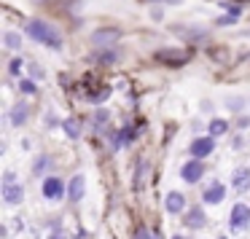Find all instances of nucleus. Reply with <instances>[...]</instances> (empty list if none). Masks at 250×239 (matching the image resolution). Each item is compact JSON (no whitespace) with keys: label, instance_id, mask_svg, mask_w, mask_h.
<instances>
[{"label":"nucleus","instance_id":"7c9ffc66","mask_svg":"<svg viewBox=\"0 0 250 239\" xmlns=\"http://www.w3.org/2000/svg\"><path fill=\"white\" fill-rule=\"evenodd\" d=\"M49 239H67V237H65V234H62V231H54V234H51Z\"/></svg>","mask_w":250,"mask_h":239},{"label":"nucleus","instance_id":"1a4fd4ad","mask_svg":"<svg viewBox=\"0 0 250 239\" xmlns=\"http://www.w3.org/2000/svg\"><path fill=\"white\" fill-rule=\"evenodd\" d=\"M164 207H167L169 215H180V212L186 210V196L180 194V191H169L167 199H164Z\"/></svg>","mask_w":250,"mask_h":239},{"label":"nucleus","instance_id":"6ab92c4d","mask_svg":"<svg viewBox=\"0 0 250 239\" xmlns=\"http://www.w3.org/2000/svg\"><path fill=\"white\" fill-rule=\"evenodd\" d=\"M49 167H51V159L49 156H38V159H35V164H33V172L41 175V172H46Z\"/></svg>","mask_w":250,"mask_h":239},{"label":"nucleus","instance_id":"c756f323","mask_svg":"<svg viewBox=\"0 0 250 239\" xmlns=\"http://www.w3.org/2000/svg\"><path fill=\"white\" fill-rule=\"evenodd\" d=\"M234 22H237L234 17H221V19H218V24H234Z\"/></svg>","mask_w":250,"mask_h":239},{"label":"nucleus","instance_id":"f8f14e48","mask_svg":"<svg viewBox=\"0 0 250 239\" xmlns=\"http://www.w3.org/2000/svg\"><path fill=\"white\" fill-rule=\"evenodd\" d=\"M186 226L188 228H205V223H207V218H205V210L202 207H191L188 212H186Z\"/></svg>","mask_w":250,"mask_h":239},{"label":"nucleus","instance_id":"4468645a","mask_svg":"<svg viewBox=\"0 0 250 239\" xmlns=\"http://www.w3.org/2000/svg\"><path fill=\"white\" fill-rule=\"evenodd\" d=\"M92 60L94 62H103V65H113V62L121 60V54L116 49H100L97 54H92Z\"/></svg>","mask_w":250,"mask_h":239},{"label":"nucleus","instance_id":"6e6552de","mask_svg":"<svg viewBox=\"0 0 250 239\" xmlns=\"http://www.w3.org/2000/svg\"><path fill=\"white\" fill-rule=\"evenodd\" d=\"M3 201H6L8 207H17L24 201V185L22 183H8L3 185Z\"/></svg>","mask_w":250,"mask_h":239},{"label":"nucleus","instance_id":"dca6fc26","mask_svg":"<svg viewBox=\"0 0 250 239\" xmlns=\"http://www.w3.org/2000/svg\"><path fill=\"white\" fill-rule=\"evenodd\" d=\"M62 129H65V135L70 137V140H78V137H81V121L78 119H65L62 121Z\"/></svg>","mask_w":250,"mask_h":239},{"label":"nucleus","instance_id":"473e14b6","mask_svg":"<svg viewBox=\"0 0 250 239\" xmlns=\"http://www.w3.org/2000/svg\"><path fill=\"white\" fill-rule=\"evenodd\" d=\"M172 239H186V237H172Z\"/></svg>","mask_w":250,"mask_h":239},{"label":"nucleus","instance_id":"20e7f679","mask_svg":"<svg viewBox=\"0 0 250 239\" xmlns=\"http://www.w3.org/2000/svg\"><path fill=\"white\" fill-rule=\"evenodd\" d=\"M188 151H191V159H207L210 156L212 151H215V137H194V140H191V145H188Z\"/></svg>","mask_w":250,"mask_h":239},{"label":"nucleus","instance_id":"2f4dec72","mask_svg":"<svg viewBox=\"0 0 250 239\" xmlns=\"http://www.w3.org/2000/svg\"><path fill=\"white\" fill-rule=\"evenodd\" d=\"M153 3H156V0H153ZM164 3H175V6H178V3H183V0H164Z\"/></svg>","mask_w":250,"mask_h":239},{"label":"nucleus","instance_id":"39448f33","mask_svg":"<svg viewBox=\"0 0 250 239\" xmlns=\"http://www.w3.org/2000/svg\"><path fill=\"white\" fill-rule=\"evenodd\" d=\"M119 38H121V30H113V27L94 30V33L89 35V40H92L94 46H100V49H110V46H113Z\"/></svg>","mask_w":250,"mask_h":239},{"label":"nucleus","instance_id":"9b49d317","mask_svg":"<svg viewBox=\"0 0 250 239\" xmlns=\"http://www.w3.org/2000/svg\"><path fill=\"white\" fill-rule=\"evenodd\" d=\"M83 175H76V178L70 180V185H67V199L73 201V204H78V201L83 199Z\"/></svg>","mask_w":250,"mask_h":239},{"label":"nucleus","instance_id":"cd10ccee","mask_svg":"<svg viewBox=\"0 0 250 239\" xmlns=\"http://www.w3.org/2000/svg\"><path fill=\"white\" fill-rule=\"evenodd\" d=\"M226 105H229V108H242V100H226Z\"/></svg>","mask_w":250,"mask_h":239},{"label":"nucleus","instance_id":"f03ea898","mask_svg":"<svg viewBox=\"0 0 250 239\" xmlns=\"http://www.w3.org/2000/svg\"><path fill=\"white\" fill-rule=\"evenodd\" d=\"M229 226H231V231H248L250 207L245 204V201H237V204L231 207V212H229Z\"/></svg>","mask_w":250,"mask_h":239},{"label":"nucleus","instance_id":"c85d7f7f","mask_svg":"<svg viewBox=\"0 0 250 239\" xmlns=\"http://www.w3.org/2000/svg\"><path fill=\"white\" fill-rule=\"evenodd\" d=\"M137 239H153V237L146 231V228H137Z\"/></svg>","mask_w":250,"mask_h":239},{"label":"nucleus","instance_id":"423d86ee","mask_svg":"<svg viewBox=\"0 0 250 239\" xmlns=\"http://www.w3.org/2000/svg\"><path fill=\"white\" fill-rule=\"evenodd\" d=\"M202 175H205V164H202L199 159H191V161H186L183 167H180V178H183L188 185L199 183Z\"/></svg>","mask_w":250,"mask_h":239},{"label":"nucleus","instance_id":"4be33fe9","mask_svg":"<svg viewBox=\"0 0 250 239\" xmlns=\"http://www.w3.org/2000/svg\"><path fill=\"white\" fill-rule=\"evenodd\" d=\"M110 97V89H100V92H94V94H89V102H105V100Z\"/></svg>","mask_w":250,"mask_h":239},{"label":"nucleus","instance_id":"2eb2a0df","mask_svg":"<svg viewBox=\"0 0 250 239\" xmlns=\"http://www.w3.org/2000/svg\"><path fill=\"white\" fill-rule=\"evenodd\" d=\"M178 49H159L156 51V60L159 62H175V65H180V62H186V54H175Z\"/></svg>","mask_w":250,"mask_h":239},{"label":"nucleus","instance_id":"9d476101","mask_svg":"<svg viewBox=\"0 0 250 239\" xmlns=\"http://www.w3.org/2000/svg\"><path fill=\"white\" fill-rule=\"evenodd\" d=\"M231 188L237 191V194H242V191L250 188V169H248V167L234 169V175H231Z\"/></svg>","mask_w":250,"mask_h":239},{"label":"nucleus","instance_id":"f3484780","mask_svg":"<svg viewBox=\"0 0 250 239\" xmlns=\"http://www.w3.org/2000/svg\"><path fill=\"white\" fill-rule=\"evenodd\" d=\"M207 129H210V137H221V135H226V132H229V124L223 119H212Z\"/></svg>","mask_w":250,"mask_h":239},{"label":"nucleus","instance_id":"b1692460","mask_svg":"<svg viewBox=\"0 0 250 239\" xmlns=\"http://www.w3.org/2000/svg\"><path fill=\"white\" fill-rule=\"evenodd\" d=\"M19 92H22V94H35V81L22 78V81H19Z\"/></svg>","mask_w":250,"mask_h":239},{"label":"nucleus","instance_id":"393cba45","mask_svg":"<svg viewBox=\"0 0 250 239\" xmlns=\"http://www.w3.org/2000/svg\"><path fill=\"white\" fill-rule=\"evenodd\" d=\"M223 8H226L229 17H234V19L242 17V6H239V3H223Z\"/></svg>","mask_w":250,"mask_h":239},{"label":"nucleus","instance_id":"aec40b11","mask_svg":"<svg viewBox=\"0 0 250 239\" xmlns=\"http://www.w3.org/2000/svg\"><path fill=\"white\" fill-rule=\"evenodd\" d=\"M119 142H121V145H129V142H135V129H132V126H124V129L119 132Z\"/></svg>","mask_w":250,"mask_h":239},{"label":"nucleus","instance_id":"0eeeda50","mask_svg":"<svg viewBox=\"0 0 250 239\" xmlns=\"http://www.w3.org/2000/svg\"><path fill=\"white\" fill-rule=\"evenodd\" d=\"M223 199H226V185H223L221 180H212L205 188V194H202V201H205V204H221Z\"/></svg>","mask_w":250,"mask_h":239},{"label":"nucleus","instance_id":"ddd939ff","mask_svg":"<svg viewBox=\"0 0 250 239\" xmlns=\"http://www.w3.org/2000/svg\"><path fill=\"white\" fill-rule=\"evenodd\" d=\"M27 119H30V108L24 102H17L11 108V126H22V124H27Z\"/></svg>","mask_w":250,"mask_h":239},{"label":"nucleus","instance_id":"7ed1b4c3","mask_svg":"<svg viewBox=\"0 0 250 239\" xmlns=\"http://www.w3.org/2000/svg\"><path fill=\"white\" fill-rule=\"evenodd\" d=\"M41 194L46 196L49 201H60L62 196H65V180L62 178H43V183H41Z\"/></svg>","mask_w":250,"mask_h":239},{"label":"nucleus","instance_id":"412c9836","mask_svg":"<svg viewBox=\"0 0 250 239\" xmlns=\"http://www.w3.org/2000/svg\"><path fill=\"white\" fill-rule=\"evenodd\" d=\"M92 121H94V124H97V126H105V124H108V121H110V113H108V110H103V108H100V110H94Z\"/></svg>","mask_w":250,"mask_h":239},{"label":"nucleus","instance_id":"bb28decb","mask_svg":"<svg viewBox=\"0 0 250 239\" xmlns=\"http://www.w3.org/2000/svg\"><path fill=\"white\" fill-rule=\"evenodd\" d=\"M8 183H17V175H14V172H6V175H3V185H8Z\"/></svg>","mask_w":250,"mask_h":239},{"label":"nucleus","instance_id":"f257e3e1","mask_svg":"<svg viewBox=\"0 0 250 239\" xmlns=\"http://www.w3.org/2000/svg\"><path fill=\"white\" fill-rule=\"evenodd\" d=\"M24 35H27L30 40H35V43H43L54 51L62 49V33L54 24L43 22V19H30V22L24 24Z\"/></svg>","mask_w":250,"mask_h":239},{"label":"nucleus","instance_id":"a211bd4d","mask_svg":"<svg viewBox=\"0 0 250 239\" xmlns=\"http://www.w3.org/2000/svg\"><path fill=\"white\" fill-rule=\"evenodd\" d=\"M3 43H6L8 49H14V51H17V49H22V38H19L17 33H11V30H8L6 35H3Z\"/></svg>","mask_w":250,"mask_h":239},{"label":"nucleus","instance_id":"a878e982","mask_svg":"<svg viewBox=\"0 0 250 239\" xmlns=\"http://www.w3.org/2000/svg\"><path fill=\"white\" fill-rule=\"evenodd\" d=\"M8 73H11V76H22V60H11L8 62Z\"/></svg>","mask_w":250,"mask_h":239},{"label":"nucleus","instance_id":"5701e85b","mask_svg":"<svg viewBox=\"0 0 250 239\" xmlns=\"http://www.w3.org/2000/svg\"><path fill=\"white\" fill-rule=\"evenodd\" d=\"M30 78H33V81H43V78H46V70L33 62V65H30Z\"/></svg>","mask_w":250,"mask_h":239}]
</instances>
